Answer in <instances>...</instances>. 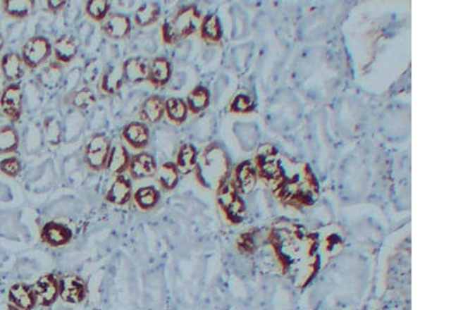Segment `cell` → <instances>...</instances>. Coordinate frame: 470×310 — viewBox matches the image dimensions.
I'll list each match as a JSON object with an SVG mask.
<instances>
[{"label":"cell","instance_id":"cell-24","mask_svg":"<svg viewBox=\"0 0 470 310\" xmlns=\"http://www.w3.org/2000/svg\"><path fill=\"white\" fill-rule=\"evenodd\" d=\"M199 151L192 143H184L178 151L176 166L180 175H187L194 173L198 161Z\"/></svg>","mask_w":470,"mask_h":310},{"label":"cell","instance_id":"cell-2","mask_svg":"<svg viewBox=\"0 0 470 310\" xmlns=\"http://www.w3.org/2000/svg\"><path fill=\"white\" fill-rule=\"evenodd\" d=\"M202 18L200 10L194 4L182 6L164 20L161 27L162 41L166 44L174 45L185 40L200 30Z\"/></svg>","mask_w":470,"mask_h":310},{"label":"cell","instance_id":"cell-22","mask_svg":"<svg viewBox=\"0 0 470 310\" xmlns=\"http://www.w3.org/2000/svg\"><path fill=\"white\" fill-rule=\"evenodd\" d=\"M200 37L206 44L216 45L222 41L223 27L220 17L216 13H208L202 18Z\"/></svg>","mask_w":470,"mask_h":310},{"label":"cell","instance_id":"cell-9","mask_svg":"<svg viewBox=\"0 0 470 310\" xmlns=\"http://www.w3.org/2000/svg\"><path fill=\"white\" fill-rule=\"evenodd\" d=\"M39 235L43 244L51 248H60L70 244L73 232L68 225L51 221L41 228Z\"/></svg>","mask_w":470,"mask_h":310},{"label":"cell","instance_id":"cell-4","mask_svg":"<svg viewBox=\"0 0 470 310\" xmlns=\"http://www.w3.org/2000/svg\"><path fill=\"white\" fill-rule=\"evenodd\" d=\"M111 147V140L106 134H94L86 143L84 149L86 166L93 171L106 169Z\"/></svg>","mask_w":470,"mask_h":310},{"label":"cell","instance_id":"cell-8","mask_svg":"<svg viewBox=\"0 0 470 310\" xmlns=\"http://www.w3.org/2000/svg\"><path fill=\"white\" fill-rule=\"evenodd\" d=\"M37 303L42 307H51L59 299V277L55 274H45L34 284Z\"/></svg>","mask_w":470,"mask_h":310},{"label":"cell","instance_id":"cell-5","mask_svg":"<svg viewBox=\"0 0 470 310\" xmlns=\"http://www.w3.org/2000/svg\"><path fill=\"white\" fill-rule=\"evenodd\" d=\"M53 55V44L47 37L35 36L30 38L21 49V58L25 68L34 70L44 64Z\"/></svg>","mask_w":470,"mask_h":310},{"label":"cell","instance_id":"cell-39","mask_svg":"<svg viewBox=\"0 0 470 310\" xmlns=\"http://www.w3.org/2000/svg\"><path fill=\"white\" fill-rule=\"evenodd\" d=\"M4 44H6V41H4V37L0 34V53H1L2 49H4Z\"/></svg>","mask_w":470,"mask_h":310},{"label":"cell","instance_id":"cell-20","mask_svg":"<svg viewBox=\"0 0 470 310\" xmlns=\"http://www.w3.org/2000/svg\"><path fill=\"white\" fill-rule=\"evenodd\" d=\"M79 53V45L75 37L63 35L53 43V55L60 64H69Z\"/></svg>","mask_w":470,"mask_h":310},{"label":"cell","instance_id":"cell-32","mask_svg":"<svg viewBox=\"0 0 470 310\" xmlns=\"http://www.w3.org/2000/svg\"><path fill=\"white\" fill-rule=\"evenodd\" d=\"M19 133L13 125H4L0 129V155L16 153L19 149Z\"/></svg>","mask_w":470,"mask_h":310},{"label":"cell","instance_id":"cell-11","mask_svg":"<svg viewBox=\"0 0 470 310\" xmlns=\"http://www.w3.org/2000/svg\"><path fill=\"white\" fill-rule=\"evenodd\" d=\"M130 178L133 180L147 179L157 175L158 166L155 157L147 151L132 156L129 168Z\"/></svg>","mask_w":470,"mask_h":310},{"label":"cell","instance_id":"cell-12","mask_svg":"<svg viewBox=\"0 0 470 310\" xmlns=\"http://www.w3.org/2000/svg\"><path fill=\"white\" fill-rule=\"evenodd\" d=\"M133 199V185L130 175L123 173L114 179L105 199L112 205L123 206Z\"/></svg>","mask_w":470,"mask_h":310},{"label":"cell","instance_id":"cell-10","mask_svg":"<svg viewBox=\"0 0 470 310\" xmlns=\"http://www.w3.org/2000/svg\"><path fill=\"white\" fill-rule=\"evenodd\" d=\"M121 137L132 149L144 151L149 147L151 132L144 121H132L123 127Z\"/></svg>","mask_w":470,"mask_h":310},{"label":"cell","instance_id":"cell-31","mask_svg":"<svg viewBox=\"0 0 470 310\" xmlns=\"http://www.w3.org/2000/svg\"><path fill=\"white\" fill-rule=\"evenodd\" d=\"M188 108L186 101L180 97H170L166 101V114L175 125L185 123L188 116Z\"/></svg>","mask_w":470,"mask_h":310},{"label":"cell","instance_id":"cell-7","mask_svg":"<svg viewBox=\"0 0 470 310\" xmlns=\"http://www.w3.org/2000/svg\"><path fill=\"white\" fill-rule=\"evenodd\" d=\"M88 285L82 277L75 274L59 277V298L69 304H80L88 296Z\"/></svg>","mask_w":470,"mask_h":310},{"label":"cell","instance_id":"cell-35","mask_svg":"<svg viewBox=\"0 0 470 310\" xmlns=\"http://www.w3.org/2000/svg\"><path fill=\"white\" fill-rule=\"evenodd\" d=\"M110 4L106 0H90L86 4L85 12L89 18L103 23L109 15Z\"/></svg>","mask_w":470,"mask_h":310},{"label":"cell","instance_id":"cell-1","mask_svg":"<svg viewBox=\"0 0 470 310\" xmlns=\"http://www.w3.org/2000/svg\"><path fill=\"white\" fill-rule=\"evenodd\" d=\"M230 166V158L224 147L221 143L212 142L199 154L194 173L202 187L216 190L228 179Z\"/></svg>","mask_w":470,"mask_h":310},{"label":"cell","instance_id":"cell-37","mask_svg":"<svg viewBox=\"0 0 470 310\" xmlns=\"http://www.w3.org/2000/svg\"><path fill=\"white\" fill-rule=\"evenodd\" d=\"M229 109L231 112L235 113H244L247 111H250L251 109V101L249 97H245V95H237L235 99H233V101L229 106Z\"/></svg>","mask_w":470,"mask_h":310},{"label":"cell","instance_id":"cell-13","mask_svg":"<svg viewBox=\"0 0 470 310\" xmlns=\"http://www.w3.org/2000/svg\"><path fill=\"white\" fill-rule=\"evenodd\" d=\"M101 30L108 38L113 40L127 38L132 30L131 18L121 13L108 15L107 18L101 23Z\"/></svg>","mask_w":470,"mask_h":310},{"label":"cell","instance_id":"cell-6","mask_svg":"<svg viewBox=\"0 0 470 310\" xmlns=\"http://www.w3.org/2000/svg\"><path fill=\"white\" fill-rule=\"evenodd\" d=\"M0 111L11 123H18L23 113V88L18 83L4 87L0 95Z\"/></svg>","mask_w":470,"mask_h":310},{"label":"cell","instance_id":"cell-26","mask_svg":"<svg viewBox=\"0 0 470 310\" xmlns=\"http://www.w3.org/2000/svg\"><path fill=\"white\" fill-rule=\"evenodd\" d=\"M35 6L34 0H4L1 2L4 14L16 20L29 18L34 12Z\"/></svg>","mask_w":470,"mask_h":310},{"label":"cell","instance_id":"cell-14","mask_svg":"<svg viewBox=\"0 0 470 310\" xmlns=\"http://www.w3.org/2000/svg\"><path fill=\"white\" fill-rule=\"evenodd\" d=\"M8 299L10 304L21 310H32L38 304L32 284L23 283V282L11 286Z\"/></svg>","mask_w":470,"mask_h":310},{"label":"cell","instance_id":"cell-25","mask_svg":"<svg viewBox=\"0 0 470 310\" xmlns=\"http://www.w3.org/2000/svg\"><path fill=\"white\" fill-rule=\"evenodd\" d=\"M210 91L204 85H197L190 91L186 97L188 111L199 115L207 110L210 105Z\"/></svg>","mask_w":470,"mask_h":310},{"label":"cell","instance_id":"cell-30","mask_svg":"<svg viewBox=\"0 0 470 310\" xmlns=\"http://www.w3.org/2000/svg\"><path fill=\"white\" fill-rule=\"evenodd\" d=\"M158 183L164 192H172L179 183L180 173L175 162H164L157 171Z\"/></svg>","mask_w":470,"mask_h":310},{"label":"cell","instance_id":"cell-29","mask_svg":"<svg viewBox=\"0 0 470 310\" xmlns=\"http://www.w3.org/2000/svg\"><path fill=\"white\" fill-rule=\"evenodd\" d=\"M161 199L160 190L155 186H142L133 194V199L137 207L144 211L154 209Z\"/></svg>","mask_w":470,"mask_h":310},{"label":"cell","instance_id":"cell-28","mask_svg":"<svg viewBox=\"0 0 470 310\" xmlns=\"http://www.w3.org/2000/svg\"><path fill=\"white\" fill-rule=\"evenodd\" d=\"M160 16L161 6L158 2H144L134 13V23L140 27H147L157 23Z\"/></svg>","mask_w":470,"mask_h":310},{"label":"cell","instance_id":"cell-17","mask_svg":"<svg viewBox=\"0 0 470 310\" xmlns=\"http://www.w3.org/2000/svg\"><path fill=\"white\" fill-rule=\"evenodd\" d=\"M131 161V156L123 143H114L110 151L106 170L110 175L118 177L125 173Z\"/></svg>","mask_w":470,"mask_h":310},{"label":"cell","instance_id":"cell-34","mask_svg":"<svg viewBox=\"0 0 470 310\" xmlns=\"http://www.w3.org/2000/svg\"><path fill=\"white\" fill-rule=\"evenodd\" d=\"M43 134L45 140L51 147H58L62 141V128L56 117L49 116L43 120Z\"/></svg>","mask_w":470,"mask_h":310},{"label":"cell","instance_id":"cell-16","mask_svg":"<svg viewBox=\"0 0 470 310\" xmlns=\"http://www.w3.org/2000/svg\"><path fill=\"white\" fill-rule=\"evenodd\" d=\"M173 65L166 56H156L149 64V82L156 88L166 86L172 79Z\"/></svg>","mask_w":470,"mask_h":310},{"label":"cell","instance_id":"cell-15","mask_svg":"<svg viewBox=\"0 0 470 310\" xmlns=\"http://www.w3.org/2000/svg\"><path fill=\"white\" fill-rule=\"evenodd\" d=\"M0 73L8 83L14 84L20 81L25 75V66L21 56L14 51L4 54L0 60Z\"/></svg>","mask_w":470,"mask_h":310},{"label":"cell","instance_id":"cell-27","mask_svg":"<svg viewBox=\"0 0 470 310\" xmlns=\"http://www.w3.org/2000/svg\"><path fill=\"white\" fill-rule=\"evenodd\" d=\"M235 184L238 192L249 194L256 183V171L249 161L242 162L235 169Z\"/></svg>","mask_w":470,"mask_h":310},{"label":"cell","instance_id":"cell-38","mask_svg":"<svg viewBox=\"0 0 470 310\" xmlns=\"http://www.w3.org/2000/svg\"><path fill=\"white\" fill-rule=\"evenodd\" d=\"M66 6V1H59V0H49L47 1V8L49 12L53 14H57L61 12Z\"/></svg>","mask_w":470,"mask_h":310},{"label":"cell","instance_id":"cell-23","mask_svg":"<svg viewBox=\"0 0 470 310\" xmlns=\"http://www.w3.org/2000/svg\"><path fill=\"white\" fill-rule=\"evenodd\" d=\"M125 83L123 65L116 64L106 69L99 79V90L107 95H116Z\"/></svg>","mask_w":470,"mask_h":310},{"label":"cell","instance_id":"cell-33","mask_svg":"<svg viewBox=\"0 0 470 310\" xmlns=\"http://www.w3.org/2000/svg\"><path fill=\"white\" fill-rule=\"evenodd\" d=\"M97 103V97L94 92L88 87L80 89L77 92L69 95L66 99V104L78 110H87L91 106Z\"/></svg>","mask_w":470,"mask_h":310},{"label":"cell","instance_id":"cell-18","mask_svg":"<svg viewBox=\"0 0 470 310\" xmlns=\"http://www.w3.org/2000/svg\"><path fill=\"white\" fill-rule=\"evenodd\" d=\"M123 73L125 82L129 84H140L147 81L149 64L146 58L132 56L123 63Z\"/></svg>","mask_w":470,"mask_h":310},{"label":"cell","instance_id":"cell-21","mask_svg":"<svg viewBox=\"0 0 470 310\" xmlns=\"http://www.w3.org/2000/svg\"><path fill=\"white\" fill-rule=\"evenodd\" d=\"M63 75H64L63 65L53 60L39 70L36 75V81L45 90H55L60 86Z\"/></svg>","mask_w":470,"mask_h":310},{"label":"cell","instance_id":"cell-19","mask_svg":"<svg viewBox=\"0 0 470 310\" xmlns=\"http://www.w3.org/2000/svg\"><path fill=\"white\" fill-rule=\"evenodd\" d=\"M166 115V99L158 94L149 95L142 104L140 117L144 123L156 125Z\"/></svg>","mask_w":470,"mask_h":310},{"label":"cell","instance_id":"cell-3","mask_svg":"<svg viewBox=\"0 0 470 310\" xmlns=\"http://www.w3.org/2000/svg\"><path fill=\"white\" fill-rule=\"evenodd\" d=\"M216 192V204H218L225 218L231 224H240L244 220L245 204L240 192L233 180L227 179L218 186Z\"/></svg>","mask_w":470,"mask_h":310},{"label":"cell","instance_id":"cell-36","mask_svg":"<svg viewBox=\"0 0 470 310\" xmlns=\"http://www.w3.org/2000/svg\"><path fill=\"white\" fill-rule=\"evenodd\" d=\"M23 170L20 160L17 157L4 158L0 161V173L6 177L14 178L18 177Z\"/></svg>","mask_w":470,"mask_h":310}]
</instances>
